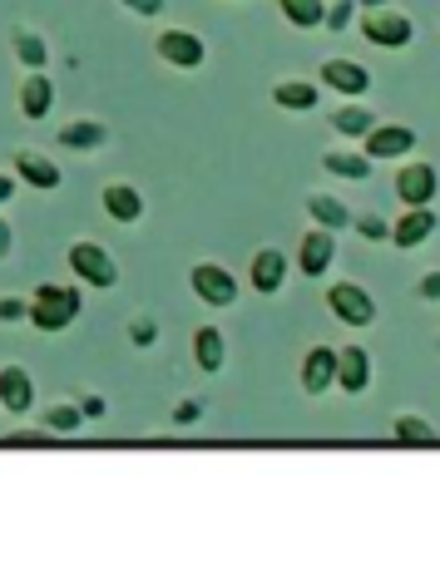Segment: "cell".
Masks as SVG:
<instances>
[{"label":"cell","mask_w":440,"mask_h":563,"mask_svg":"<svg viewBox=\"0 0 440 563\" xmlns=\"http://www.w3.org/2000/svg\"><path fill=\"white\" fill-rule=\"evenodd\" d=\"M10 243H15V238H10V223L0 218V257H10Z\"/></svg>","instance_id":"obj_37"},{"label":"cell","mask_w":440,"mask_h":563,"mask_svg":"<svg viewBox=\"0 0 440 563\" xmlns=\"http://www.w3.org/2000/svg\"><path fill=\"white\" fill-rule=\"evenodd\" d=\"M198 416H204V400H178V410H174L178 426H194Z\"/></svg>","instance_id":"obj_32"},{"label":"cell","mask_w":440,"mask_h":563,"mask_svg":"<svg viewBox=\"0 0 440 563\" xmlns=\"http://www.w3.org/2000/svg\"><path fill=\"white\" fill-rule=\"evenodd\" d=\"M440 194V174L431 164H406L402 174H396V198H402L406 208H431Z\"/></svg>","instance_id":"obj_6"},{"label":"cell","mask_w":440,"mask_h":563,"mask_svg":"<svg viewBox=\"0 0 440 563\" xmlns=\"http://www.w3.org/2000/svg\"><path fill=\"white\" fill-rule=\"evenodd\" d=\"M322 79L337 89V95H356V99L372 89V75H366V65H356V59H327Z\"/></svg>","instance_id":"obj_14"},{"label":"cell","mask_w":440,"mask_h":563,"mask_svg":"<svg viewBox=\"0 0 440 563\" xmlns=\"http://www.w3.org/2000/svg\"><path fill=\"white\" fill-rule=\"evenodd\" d=\"M40 426L55 430V435H69V430L85 426V416H79V406H50V410H40Z\"/></svg>","instance_id":"obj_26"},{"label":"cell","mask_w":440,"mask_h":563,"mask_svg":"<svg viewBox=\"0 0 440 563\" xmlns=\"http://www.w3.org/2000/svg\"><path fill=\"white\" fill-rule=\"evenodd\" d=\"M283 15L293 20L297 30H317L327 20V5L322 0H283Z\"/></svg>","instance_id":"obj_23"},{"label":"cell","mask_w":440,"mask_h":563,"mask_svg":"<svg viewBox=\"0 0 440 563\" xmlns=\"http://www.w3.org/2000/svg\"><path fill=\"white\" fill-rule=\"evenodd\" d=\"M327 311H332L342 327L362 331L376 321V301L366 287H356V282H332V291H327Z\"/></svg>","instance_id":"obj_2"},{"label":"cell","mask_w":440,"mask_h":563,"mask_svg":"<svg viewBox=\"0 0 440 563\" xmlns=\"http://www.w3.org/2000/svg\"><path fill=\"white\" fill-rule=\"evenodd\" d=\"M421 297L426 301H440V273H426L421 277Z\"/></svg>","instance_id":"obj_34"},{"label":"cell","mask_w":440,"mask_h":563,"mask_svg":"<svg viewBox=\"0 0 440 563\" xmlns=\"http://www.w3.org/2000/svg\"><path fill=\"white\" fill-rule=\"evenodd\" d=\"M332 257H337V233L312 228V233L302 238V247H297V273H302V277H322L327 267H332Z\"/></svg>","instance_id":"obj_7"},{"label":"cell","mask_w":440,"mask_h":563,"mask_svg":"<svg viewBox=\"0 0 440 563\" xmlns=\"http://www.w3.org/2000/svg\"><path fill=\"white\" fill-rule=\"evenodd\" d=\"M25 307L30 301H20V297H0V321H25Z\"/></svg>","instance_id":"obj_31"},{"label":"cell","mask_w":440,"mask_h":563,"mask_svg":"<svg viewBox=\"0 0 440 563\" xmlns=\"http://www.w3.org/2000/svg\"><path fill=\"white\" fill-rule=\"evenodd\" d=\"M362 144H366L362 148L366 158H402V154H411V148H416V134L406 124H376Z\"/></svg>","instance_id":"obj_10"},{"label":"cell","mask_w":440,"mask_h":563,"mask_svg":"<svg viewBox=\"0 0 440 563\" xmlns=\"http://www.w3.org/2000/svg\"><path fill=\"white\" fill-rule=\"evenodd\" d=\"M69 273L85 282V287H114L119 282L114 257H109L99 243H75L69 247Z\"/></svg>","instance_id":"obj_3"},{"label":"cell","mask_w":440,"mask_h":563,"mask_svg":"<svg viewBox=\"0 0 440 563\" xmlns=\"http://www.w3.org/2000/svg\"><path fill=\"white\" fill-rule=\"evenodd\" d=\"M248 282H253V291H263V297L283 291V282H287V257L277 253V247H257V253H253V267H248Z\"/></svg>","instance_id":"obj_11"},{"label":"cell","mask_w":440,"mask_h":563,"mask_svg":"<svg viewBox=\"0 0 440 563\" xmlns=\"http://www.w3.org/2000/svg\"><path fill=\"white\" fill-rule=\"evenodd\" d=\"M307 213H312V223L327 228V233H337V228L352 223V208L337 203L332 194H312V198H307Z\"/></svg>","instance_id":"obj_20"},{"label":"cell","mask_w":440,"mask_h":563,"mask_svg":"<svg viewBox=\"0 0 440 563\" xmlns=\"http://www.w3.org/2000/svg\"><path fill=\"white\" fill-rule=\"evenodd\" d=\"M15 174L25 178L30 188H45V194H50V188H59V168L50 164L45 154H30V148H20V154H15Z\"/></svg>","instance_id":"obj_17"},{"label":"cell","mask_w":440,"mask_h":563,"mask_svg":"<svg viewBox=\"0 0 440 563\" xmlns=\"http://www.w3.org/2000/svg\"><path fill=\"white\" fill-rule=\"evenodd\" d=\"M158 55H164L168 65H178V69H198L208 49H204V40L188 35V30H164V35H158Z\"/></svg>","instance_id":"obj_12"},{"label":"cell","mask_w":440,"mask_h":563,"mask_svg":"<svg viewBox=\"0 0 440 563\" xmlns=\"http://www.w3.org/2000/svg\"><path fill=\"white\" fill-rule=\"evenodd\" d=\"M322 168L327 174H337V178H356V184H362V178L372 174V158L366 154H337L332 148V154H322Z\"/></svg>","instance_id":"obj_22"},{"label":"cell","mask_w":440,"mask_h":563,"mask_svg":"<svg viewBox=\"0 0 440 563\" xmlns=\"http://www.w3.org/2000/svg\"><path fill=\"white\" fill-rule=\"evenodd\" d=\"M50 99H55V85H50V79L35 69V75L20 85V114H25V119H45L50 114Z\"/></svg>","instance_id":"obj_19"},{"label":"cell","mask_w":440,"mask_h":563,"mask_svg":"<svg viewBox=\"0 0 440 563\" xmlns=\"http://www.w3.org/2000/svg\"><path fill=\"white\" fill-rule=\"evenodd\" d=\"M362 35L382 49H406L411 45V20H406L402 10H366Z\"/></svg>","instance_id":"obj_5"},{"label":"cell","mask_w":440,"mask_h":563,"mask_svg":"<svg viewBox=\"0 0 440 563\" xmlns=\"http://www.w3.org/2000/svg\"><path fill=\"white\" fill-rule=\"evenodd\" d=\"M396 435H402V440H431L436 430L426 426V420H416V416H402V420H396Z\"/></svg>","instance_id":"obj_28"},{"label":"cell","mask_w":440,"mask_h":563,"mask_svg":"<svg viewBox=\"0 0 440 563\" xmlns=\"http://www.w3.org/2000/svg\"><path fill=\"white\" fill-rule=\"evenodd\" d=\"M30 406H35V380H30V371L6 366V371H0V410H15V416H25Z\"/></svg>","instance_id":"obj_13"},{"label":"cell","mask_w":440,"mask_h":563,"mask_svg":"<svg viewBox=\"0 0 440 563\" xmlns=\"http://www.w3.org/2000/svg\"><path fill=\"white\" fill-rule=\"evenodd\" d=\"M352 223H356V233H362L366 243H382V238H392V228H386L382 218H352Z\"/></svg>","instance_id":"obj_29"},{"label":"cell","mask_w":440,"mask_h":563,"mask_svg":"<svg viewBox=\"0 0 440 563\" xmlns=\"http://www.w3.org/2000/svg\"><path fill=\"white\" fill-rule=\"evenodd\" d=\"M129 10H139V15H158L164 10V0H124Z\"/></svg>","instance_id":"obj_35"},{"label":"cell","mask_w":440,"mask_h":563,"mask_svg":"<svg viewBox=\"0 0 440 563\" xmlns=\"http://www.w3.org/2000/svg\"><path fill=\"white\" fill-rule=\"evenodd\" d=\"M431 233H436V213H431V208H406V213L396 218V228H392V243L396 247H421Z\"/></svg>","instance_id":"obj_15"},{"label":"cell","mask_w":440,"mask_h":563,"mask_svg":"<svg viewBox=\"0 0 440 563\" xmlns=\"http://www.w3.org/2000/svg\"><path fill=\"white\" fill-rule=\"evenodd\" d=\"M59 144H65V148H99V144H105V124H89V119L65 124V129H59Z\"/></svg>","instance_id":"obj_24"},{"label":"cell","mask_w":440,"mask_h":563,"mask_svg":"<svg viewBox=\"0 0 440 563\" xmlns=\"http://www.w3.org/2000/svg\"><path fill=\"white\" fill-rule=\"evenodd\" d=\"M154 336H158V327L148 317H134V327H129V341L134 346H154Z\"/></svg>","instance_id":"obj_30"},{"label":"cell","mask_w":440,"mask_h":563,"mask_svg":"<svg viewBox=\"0 0 440 563\" xmlns=\"http://www.w3.org/2000/svg\"><path fill=\"white\" fill-rule=\"evenodd\" d=\"M188 287H194L198 301H208V307H233L238 301V277L218 263H198L194 273H188Z\"/></svg>","instance_id":"obj_4"},{"label":"cell","mask_w":440,"mask_h":563,"mask_svg":"<svg viewBox=\"0 0 440 563\" xmlns=\"http://www.w3.org/2000/svg\"><path fill=\"white\" fill-rule=\"evenodd\" d=\"M362 5H366V10H382V5H386V0H362Z\"/></svg>","instance_id":"obj_39"},{"label":"cell","mask_w":440,"mask_h":563,"mask_svg":"<svg viewBox=\"0 0 440 563\" xmlns=\"http://www.w3.org/2000/svg\"><path fill=\"white\" fill-rule=\"evenodd\" d=\"M15 55L25 59L30 69H40V65H45V45H40L35 35H15Z\"/></svg>","instance_id":"obj_27"},{"label":"cell","mask_w":440,"mask_h":563,"mask_svg":"<svg viewBox=\"0 0 440 563\" xmlns=\"http://www.w3.org/2000/svg\"><path fill=\"white\" fill-rule=\"evenodd\" d=\"M337 386V346H312L302 356V390L307 396H327Z\"/></svg>","instance_id":"obj_9"},{"label":"cell","mask_w":440,"mask_h":563,"mask_svg":"<svg viewBox=\"0 0 440 563\" xmlns=\"http://www.w3.org/2000/svg\"><path fill=\"white\" fill-rule=\"evenodd\" d=\"M337 386L346 396H362L372 386V356H366V346H337Z\"/></svg>","instance_id":"obj_8"},{"label":"cell","mask_w":440,"mask_h":563,"mask_svg":"<svg viewBox=\"0 0 440 563\" xmlns=\"http://www.w3.org/2000/svg\"><path fill=\"white\" fill-rule=\"evenodd\" d=\"M332 129H337V134H346V139H366L376 129V114H372V109H362V104H342L332 114Z\"/></svg>","instance_id":"obj_21"},{"label":"cell","mask_w":440,"mask_h":563,"mask_svg":"<svg viewBox=\"0 0 440 563\" xmlns=\"http://www.w3.org/2000/svg\"><path fill=\"white\" fill-rule=\"evenodd\" d=\"M273 99L283 109H317V85H302V79H287V85L273 89Z\"/></svg>","instance_id":"obj_25"},{"label":"cell","mask_w":440,"mask_h":563,"mask_svg":"<svg viewBox=\"0 0 440 563\" xmlns=\"http://www.w3.org/2000/svg\"><path fill=\"white\" fill-rule=\"evenodd\" d=\"M79 416H85V420H105V416H109V410H105V396H85V400H79Z\"/></svg>","instance_id":"obj_33"},{"label":"cell","mask_w":440,"mask_h":563,"mask_svg":"<svg viewBox=\"0 0 440 563\" xmlns=\"http://www.w3.org/2000/svg\"><path fill=\"white\" fill-rule=\"evenodd\" d=\"M79 311H85V297H79V287L45 282V287H35V297H30L25 321L35 331H65L69 321H79Z\"/></svg>","instance_id":"obj_1"},{"label":"cell","mask_w":440,"mask_h":563,"mask_svg":"<svg viewBox=\"0 0 440 563\" xmlns=\"http://www.w3.org/2000/svg\"><path fill=\"white\" fill-rule=\"evenodd\" d=\"M105 213L114 218V223H139V213H144V198H139L129 184H109L105 188Z\"/></svg>","instance_id":"obj_18"},{"label":"cell","mask_w":440,"mask_h":563,"mask_svg":"<svg viewBox=\"0 0 440 563\" xmlns=\"http://www.w3.org/2000/svg\"><path fill=\"white\" fill-rule=\"evenodd\" d=\"M346 20H352V5H337V10H327V25H332V30H342Z\"/></svg>","instance_id":"obj_36"},{"label":"cell","mask_w":440,"mask_h":563,"mask_svg":"<svg viewBox=\"0 0 440 563\" xmlns=\"http://www.w3.org/2000/svg\"><path fill=\"white\" fill-rule=\"evenodd\" d=\"M194 361H198V371H223V361H228V341H223V331L218 327H198L194 331Z\"/></svg>","instance_id":"obj_16"},{"label":"cell","mask_w":440,"mask_h":563,"mask_svg":"<svg viewBox=\"0 0 440 563\" xmlns=\"http://www.w3.org/2000/svg\"><path fill=\"white\" fill-rule=\"evenodd\" d=\"M436 351H440V341H436Z\"/></svg>","instance_id":"obj_40"},{"label":"cell","mask_w":440,"mask_h":563,"mask_svg":"<svg viewBox=\"0 0 440 563\" xmlns=\"http://www.w3.org/2000/svg\"><path fill=\"white\" fill-rule=\"evenodd\" d=\"M10 194H15V178H10V174H0V203H6Z\"/></svg>","instance_id":"obj_38"}]
</instances>
